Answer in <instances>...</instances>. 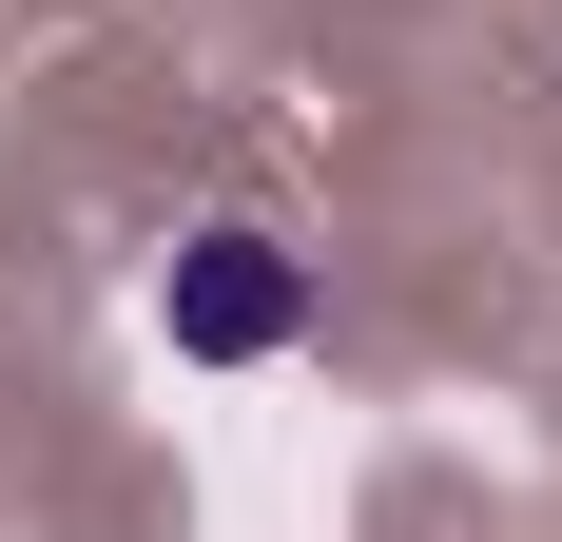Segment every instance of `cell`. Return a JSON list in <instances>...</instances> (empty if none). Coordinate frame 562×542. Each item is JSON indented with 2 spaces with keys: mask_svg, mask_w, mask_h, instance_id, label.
I'll list each match as a JSON object with an SVG mask.
<instances>
[{
  "mask_svg": "<svg viewBox=\"0 0 562 542\" xmlns=\"http://www.w3.org/2000/svg\"><path fill=\"white\" fill-rule=\"evenodd\" d=\"M156 329H175V369H291V349H311V252H291L272 214L175 233V271H156Z\"/></svg>",
  "mask_w": 562,
  "mask_h": 542,
  "instance_id": "cell-1",
  "label": "cell"
}]
</instances>
